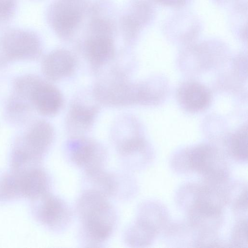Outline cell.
Here are the masks:
<instances>
[{
    "mask_svg": "<svg viewBox=\"0 0 248 248\" xmlns=\"http://www.w3.org/2000/svg\"><path fill=\"white\" fill-rule=\"evenodd\" d=\"M76 211L86 245L99 246L111 235L117 215L108 198L94 191L84 189L76 202Z\"/></svg>",
    "mask_w": 248,
    "mask_h": 248,
    "instance_id": "6da1fadb",
    "label": "cell"
},
{
    "mask_svg": "<svg viewBox=\"0 0 248 248\" xmlns=\"http://www.w3.org/2000/svg\"><path fill=\"white\" fill-rule=\"evenodd\" d=\"M93 92L98 102L112 107L145 103L153 97L147 86L129 81L125 76L120 72H114L98 81Z\"/></svg>",
    "mask_w": 248,
    "mask_h": 248,
    "instance_id": "7a4b0ae2",
    "label": "cell"
},
{
    "mask_svg": "<svg viewBox=\"0 0 248 248\" xmlns=\"http://www.w3.org/2000/svg\"><path fill=\"white\" fill-rule=\"evenodd\" d=\"M187 167L202 175L211 185L225 181L228 168L222 155L216 149L208 145L196 146L186 154Z\"/></svg>",
    "mask_w": 248,
    "mask_h": 248,
    "instance_id": "3957f363",
    "label": "cell"
},
{
    "mask_svg": "<svg viewBox=\"0 0 248 248\" xmlns=\"http://www.w3.org/2000/svg\"><path fill=\"white\" fill-rule=\"evenodd\" d=\"M87 0H56L49 8L47 19L61 39L71 38L80 26L86 12Z\"/></svg>",
    "mask_w": 248,
    "mask_h": 248,
    "instance_id": "277c9868",
    "label": "cell"
},
{
    "mask_svg": "<svg viewBox=\"0 0 248 248\" xmlns=\"http://www.w3.org/2000/svg\"><path fill=\"white\" fill-rule=\"evenodd\" d=\"M71 161L84 171V173L104 169L107 154L98 141L83 136L71 137L66 145Z\"/></svg>",
    "mask_w": 248,
    "mask_h": 248,
    "instance_id": "5b68a950",
    "label": "cell"
},
{
    "mask_svg": "<svg viewBox=\"0 0 248 248\" xmlns=\"http://www.w3.org/2000/svg\"><path fill=\"white\" fill-rule=\"evenodd\" d=\"M41 43L33 32L23 29H10L0 37V49L3 60L34 59L41 53Z\"/></svg>",
    "mask_w": 248,
    "mask_h": 248,
    "instance_id": "8992f818",
    "label": "cell"
},
{
    "mask_svg": "<svg viewBox=\"0 0 248 248\" xmlns=\"http://www.w3.org/2000/svg\"><path fill=\"white\" fill-rule=\"evenodd\" d=\"M54 137L52 126L40 120L34 122L15 147L14 151L31 163L39 162L48 150Z\"/></svg>",
    "mask_w": 248,
    "mask_h": 248,
    "instance_id": "52a82bcc",
    "label": "cell"
},
{
    "mask_svg": "<svg viewBox=\"0 0 248 248\" xmlns=\"http://www.w3.org/2000/svg\"><path fill=\"white\" fill-rule=\"evenodd\" d=\"M34 201L39 202L36 214L44 225L55 230H63L70 223L71 210L61 198L48 192Z\"/></svg>",
    "mask_w": 248,
    "mask_h": 248,
    "instance_id": "ba28073f",
    "label": "cell"
},
{
    "mask_svg": "<svg viewBox=\"0 0 248 248\" xmlns=\"http://www.w3.org/2000/svg\"><path fill=\"white\" fill-rule=\"evenodd\" d=\"M83 48L91 67L97 71L114 57L113 34L88 32Z\"/></svg>",
    "mask_w": 248,
    "mask_h": 248,
    "instance_id": "9c48e42d",
    "label": "cell"
},
{
    "mask_svg": "<svg viewBox=\"0 0 248 248\" xmlns=\"http://www.w3.org/2000/svg\"><path fill=\"white\" fill-rule=\"evenodd\" d=\"M222 208L206 199L193 200L188 208L189 222L201 232H215L222 221Z\"/></svg>",
    "mask_w": 248,
    "mask_h": 248,
    "instance_id": "30bf717a",
    "label": "cell"
},
{
    "mask_svg": "<svg viewBox=\"0 0 248 248\" xmlns=\"http://www.w3.org/2000/svg\"><path fill=\"white\" fill-rule=\"evenodd\" d=\"M75 56L70 51L57 49L43 59L41 68L45 77L51 81H58L71 76L77 67Z\"/></svg>",
    "mask_w": 248,
    "mask_h": 248,
    "instance_id": "8fae6325",
    "label": "cell"
},
{
    "mask_svg": "<svg viewBox=\"0 0 248 248\" xmlns=\"http://www.w3.org/2000/svg\"><path fill=\"white\" fill-rule=\"evenodd\" d=\"M30 102L42 115L52 116L61 110L63 99L57 88L40 79L31 93Z\"/></svg>",
    "mask_w": 248,
    "mask_h": 248,
    "instance_id": "7c38bea8",
    "label": "cell"
},
{
    "mask_svg": "<svg viewBox=\"0 0 248 248\" xmlns=\"http://www.w3.org/2000/svg\"><path fill=\"white\" fill-rule=\"evenodd\" d=\"M99 108L94 105L83 103L81 101L73 102L66 117V126L71 137L83 136V134L93 124Z\"/></svg>",
    "mask_w": 248,
    "mask_h": 248,
    "instance_id": "4fadbf2b",
    "label": "cell"
},
{
    "mask_svg": "<svg viewBox=\"0 0 248 248\" xmlns=\"http://www.w3.org/2000/svg\"><path fill=\"white\" fill-rule=\"evenodd\" d=\"M152 16L153 10L149 1L135 0L128 12L121 19L122 31L126 41L135 39Z\"/></svg>",
    "mask_w": 248,
    "mask_h": 248,
    "instance_id": "5bb4252c",
    "label": "cell"
},
{
    "mask_svg": "<svg viewBox=\"0 0 248 248\" xmlns=\"http://www.w3.org/2000/svg\"><path fill=\"white\" fill-rule=\"evenodd\" d=\"M157 232V225L153 220L137 214L135 221L124 232V241L131 247H144L152 243Z\"/></svg>",
    "mask_w": 248,
    "mask_h": 248,
    "instance_id": "9a60e30c",
    "label": "cell"
},
{
    "mask_svg": "<svg viewBox=\"0 0 248 248\" xmlns=\"http://www.w3.org/2000/svg\"><path fill=\"white\" fill-rule=\"evenodd\" d=\"M19 173L20 194L35 200L49 192L48 178L42 169L32 168Z\"/></svg>",
    "mask_w": 248,
    "mask_h": 248,
    "instance_id": "2e32d148",
    "label": "cell"
},
{
    "mask_svg": "<svg viewBox=\"0 0 248 248\" xmlns=\"http://www.w3.org/2000/svg\"><path fill=\"white\" fill-rule=\"evenodd\" d=\"M120 178V175L106 171L104 169L84 173V189L94 191L108 198L118 196Z\"/></svg>",
    "mask_w": 248,
    "mask_h": 248,
    "instance_id": "e0dca14e",
    "label": "cell"
},
{
    "mask_svg": "<svg viewBox=\"0 0 248 248\" xmlns=\"http://www.w3.org/2000/svg\"><path fill=\"white\" fill-rule=\"evenodd\" d=\"M178 98L184 108L193 112L204 109L210 101L207 89L202 84L194 82L183 84L178 90Z\"/></svg>",
    "mask_w": 248,
    "mask_h": 248,
    "instance_id": "ac0fdd59",
    "label": "cell"
},
{
    "mask_svg": "<svg viewBox=\"0 0 248 248\" xmlns=\"http://www.w3.org/2000/svg\"><path fill=\"white\" fill-rule=\"evenodd\" d=\"M230 149L233 157L240 161H247L248 159V132L247 127H244L232 137Z\"/></svg>",
    "mask_w": 248,
    "mask_h": 248,
    "instance_id": "d6986e66",
    "label": "cell"
},
{
    "mask_svg": "<svg viewBox=\"0 0 248 248\" xmlns=\"http://www.w3.org/2000/svg\"><path fill=\"white\" fill-rule=\"evenodd\" d=\"M9 100L7 111L9 116L16 121H24L31 110L30 102L14 94Z\"/></svg>",
    "mask_w": 248,
    "mask_h": 248,
    "instance_id": "ffe728a7",
    "label": "cell"
},
{
    "mask_svg": "<svg viewBox=\"0 0 248 248\" xmlns=\"http://www.w3.org/2000/svg\"><path fill=\"white\" fill-rule=\"evenodd\" d=\"M0 194L7 198L20 194L19 173L13 171L2 179L0 183Z\"/></svg>",
    "mask_w": 248,
    "mask_h": 248,
    "instance_id": "44dd1931",
    "label": "cell"
},
{
    "mask_svg": "<svg viewBox=\"0 0 248 248\" xmlns=\"http://www.w3.org/2000/svg\"><path fill=\"white\" fill-rule=\"evenodd\" d=\"M232 243L236 247H247V221L242 220L234 227L232 236Z\"/></svg>",
    "mask_w": 248,
    "mask_h": 248,
    "instance_id": "7402d4cb",
    "label": "cell"
},
{
    "mask_svg": "<svg viewBox=\"0 0 248 248\" xmlns=\"http://www.w3.org/2000/svg\"><path fill=\"white\" fill-rule=\"evenodd\" d=\"M17 0H0V25L5 23L13 16Z\"/></svg>",
    "mask_w": 248,
    "mask_h": 248,
    "instance_id": "603a6c76",
    "label": "cell"
},
{
    "mask_svg": "<svg viewBox=\"0 0 248 248\" xmlns=\"http://www.w3.org/2000/svg\"><path fill=\"white\" fill-rule=\"evenodd\" d=\"M155 3L167 7H181L186 4L188 0H151Z\"/></svg>",
    "mask_w": 248,
    "mask_h": 248,
    "instance_id": "cb8c5ba5",
    "label": "cell"
}]
</instances>
